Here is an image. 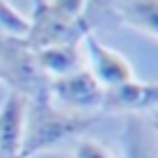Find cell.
I'll list each match as a JSON object with an SVG mask.
<instances>
[{"label": "cell", "mask_w": 158, "mask_h": 158, "mask_svg": "<svg viewBox=\"0 0 158 158\" xmlns=\"http://www.w3.org/2000/svg\"><path fill=\"white\" fill-rule=\"evenodd\" d=\"M99 122V115H78L57 108L51 99L30 101L25 108V128L19 158H35L73 135L87 133Z\"/></svg>", "instance_id": "6da1fadb"}, {"label": "cell", "mask_w": 158, "mask_h": 158, "mask_svg": "<svg viewBox=\"0 0 158 158\" xmlns=\"http://www.w3.org/2000/svg\"><path fill=\"white\" fill-rule=\"evenodd\" d=\"M0 80L28 103L51 99V78L41 71L35 51L25 44V39L0 35Z\"/></svg>", "instance_id": "7a4b0ae2"}, {"label": "cell", "mask_w": 158, "mask_h": 158, "mask_svg": "<svg viewBox=\"0 0 158 158\" xmlns=\"http://www.w3.org/2000/svg\"><path fill=\"white\" fill-rule=\"evenodd\" d=\"M48 94L53 103H62L69 112L94 115V112H101L106 89L87 69H78L69 76L53 78L48 85Z\"/></svg>", "instance_id": "3957f363"}, {"label": "cell", "mask_w": 158, "mask_h": 158, "mask_svg": "<svg viewBox=\"0 0 158 158\" xmlns=\"http://www.w3.org/2000/svg\"><path fill=\"white\" fill-rule=\"evenodd\" d=\"M85 25L64 21L57 14L48 9L46 0H32V19H30V32L25 37V44L32 51H39L46 46L57 44H78L85 37Z\"/></svg>", "instance_id": "277c9868"}, {"label": "cell", "mask_w": 158, "mask_h": 158, "mask_svg": "<svg viewBox=\"0 0 158 158\" xmlns=\"http://www.w3.org/2000/svg\"><path fill=\"white\" fill-rule=\"evenodd\" d=\"M83 41L87 46V53H89V69L87 71L99 80L103 89L124 85L135 78L133 67L126 62V57L119 55L112 48H108L94 32H85Z\"/></svg>", "instance_id": "5b68a950"}, {"label": "cell", "mask_w": 158, "mask_h": 158, "mask_svg": "<svg viewBox=\"0 0 158 158\" xmlns=\"http://www.w3.org/2000/svg\"><path fill=\"white\" fill-rule=\"evenodd\" d=\"M154 108H158V83H140L133 78L124 85L106 89L101 112L138 115V112L154 110Z\"/></svg>", "instance_id": "8992f818"}, {"label": "cell", "mask_w": 158, "mask_h": 158, "mask_svg": "<svg viewBox=\"0 0 158 158\" xmlns=\"http://www.w3.org/2000/svg\"><path fill=\"white\" fill-rule=\"evenodd\" d=\"M25 108L28 101L21 94L9 92L7 101L0 108V158H19L25 128Z\"/></svg>", "instance_id": "52a82bcc"}, {"label": "cell", "mask_w": 158, "mask_h": 158, "mask_svg": "<svg viewBox=\"0 0 158 158\" xmlns=\"http://www.w3.org/2000/svg\"><path fill=\"white\" fill-rule=\"evenodd\" d=\"M37 62L48 78H60L78 71V44H57L35 51Z\"/></svg>", "instance_id": "ba28073f"}, {"label": "cell", "mask_w": 158, "mask_h": 158, "mask_svg": "<svg viewBox=\"0 0 158 158\" xmlns=\"http://www.w3.org/2000/svg\"><path fill=\"white\" fill-rule=\"evenodd\" d=\"M117 19L144 35L158 37V0H119Z\"/></svg>", "instance_id": "9c48e42d"}, {"label": "cell", "mask_w": 158, "mask_h": 158, "mask_svg": "<svg viewBox=\"0 0 158 158\" xmlns=\"http://www.w3.org/2000/svg\"><path fill=\"white\" fill-rule=\"evenodd\" d=\"M149 124L140 115H126V126H124V151L126 158H158L154 147L149 142Z\"/></svg>", "instance_id": "30bf717a"}, {"label": "cell", "mask_w": 158, "mask_h": 158, "mask_svg": "<svg viewBox=\"0 0 158 158\" xmlns=\"http://www.w3.org/2000/svg\"><path fill=\"white\" fill-rule=\"evenodd\" d=\"M0 32L16 39H25L30 32V19L16 12L9 5V0H0Z\"/></svg>", "instance_id": "8fae6325"}, {"label": "cell", "mask_w": 158, "mask_h": 158, "mask_svg": "<svg viewBox=\"0 0 158 158\" xmlns=\"http://www.w3.org/2000/svg\"><path fill=\"white\" fill-rule=\"evenodd\" d=\"M48 9L57 14L64 21L83 23V12H85V0H46Z\"/></svg>", "instance_id": "7c38bea8"}, {"label": "cell", "mask_w": 158, "mask_h": 158, "mask_svg": "<svg viewBox=\"0 0 158 158\" xmlns=\"http://www.w3.org/2000/svg\"><path fill=\"white\" fill-rule=\"evenodd\" d=\"M73 158H112V156H110V151H108L99 140H92V138L80 135L78 142H76Z\"/></svg>", "instance_id": "4fadbf2b"}, {"label": "cell", "mask_w": 158, "mask_h": 158, "mask_svg": "<svg viewBox=\"0 0 158 158\" xmlns=\"http://www.w3.org/2000/svg\"><path fill=\"white\" fill-rule=\"evenodd\" d=\"M151 112V117H149V122H151V128L158 133V108H154V110H149Z\"/></svg>", "instance_id": "5bb4252c"}]
</instances>
